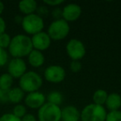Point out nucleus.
Listing matches in <instances>:
<instances>
[{"instance_id": "obj_9", "label": "nucleus", "mask_w": 121, "mask_h": 121, "mask_svg": "<svg viewBox=\"0 0 121 121\" xmlns=\"http://www.w3.org/2000/svg\"><path fill=\"white\" fill-rule=\"evenodd\" d=\"M26 72L27 64L22 58H13L8 64V73L13 79H20Z\"/></svg>"}, {"instance_id": "obj_2", "label": "nucleus", "mask_w": 121, "mask_h": 121, "mask_svg": "<svg viewBox=\"0 0 121 121\" xmlns=\"http://www.w3.org/2000/svg\"><path fill=\"white\" fill-rule=\"evenodd\" d=\"M19 87L26 93L38 91L43 85V79L40 74L33 71H28L19 79Z\"/></svg>"}, {"instance_id": "obj_30", "label": "nucleus", "mask_w": 121, "mask_h": 121, "mask_svg": "<svg viewBox=\"0 0 121 121\" xmlns=\"http://www.w3.org/2000/svg\"><path fill=\"white\" fill-rule=\"evenodd\" d=\"M37 14L40 15L41 17H42V15H45L48 13V10H47V6H40V7L37 9Z\"/></svg>"}, {"instance_id": "obj_21", "label": "nucleus", "mask_w": 121, "mask_h": 121, "mask_svg": "<svg viewBox=\"0 0 121 121\" xmlns=\"http://www.w3.org/2000/svg\"><path fill=\"white\" fill-rule=\"evenodd\" d=\"M13 114L16 116V117L19 118V119H22L26 114H27V108L24 104H17L13 109Z\"/></svg>"}, {"instance_id": "obj_20", "label": "nucleus", "mask_w": 121, "mask_h": 121, "mask_svg": "<svg viewBox=\"0 0 121 121\" xmlns=\"http://www.w3.org/2000/svg\"><path fill=\"white\" fill-rule=\"evenodd\" d=\"M47 102L51 104H56V105L60 106L63 101V95L62 94L58 91H52L48 93L47 96Z\"/></svg>"}, {"instance_id": "obj_23", "label": "nucleus", "mask_w": 121, "mask_h": 121, "mask_svg": "<svg viewBox=\"0 0 121 121\" xmlns=\"http://www.w3.org/2000/svg\"><path fill=\"white\" fill-rule=\"evenodd\" d=\"M105 121H121V110L108 112Z\"/></svg>"}, {"instance_id": "obj_24", "label": "nucleus", "mask_w": 121, "mask_h": 121, "mask_svg": "<svg viewBox=\"0 0 121 121\" xmlns=\"http://www.w3.org/2000/svg\"><path fill=\"white\" fill-rule=\"evenodd\" d=\"M9 60V53L5 49L0 48V67L4 66Z\"/></svg>"}, {"instance_id": "obj_8", "label": "nucleus", "mask_w": 121, "mask_h": 121, "mask_svg": "<svg viewBox=\"0 0 121 121\" xmlns=\"http://www.w3.org/2000/svg\"><path fill=\"white\" fill-rule=\"evenodd\" d=\"M66 76V70L60 65H50L46 68L43 73L44 79L52 84L62 82Z\"/></svg>"}, {"instance_id": "obj_33", "label": "nucleus", "mask_w": 121, "mask_h": 121, "mask_svg": "<svg viewBox=\"0 0 121 121\" xmlns=\"http://www.w3.org/2000/svg\"><path fill=\"white\" fill-rule=\"evenodd\" d=\"M4 91H3L2 90L0 89V99L3 98V95H4Z\"/></svg>"}, {"instance_id": "obj_32", "label": "nucleus", "mask_w": 121, "mask_h": 121, "mask_svg": "<svg viewBox=\"0 0 121 121\" xmlns=\"http://www.w3.org/2000/svg\"><path fill=\"white\" fill-rule=\"evenodd\" d=\"M4 9H5V7H4V4L2 2V1H0V16H1V14L4 13Z\"/></svg>"}, {"instance_id": "obj_12", "label": "nucleus", "mask_w": 121, "mask_h": 121, "mask_svg": "<svg viewBox=\"0 0 121 121\" xmlns=\"http://www.w3.org/2000/svg\"><path fill=\"white\" fill-rule=\"evenodd\" d=\"M31 40H32L33 49L42 52L47 50L52 44V39L49 37L47 32H44V31L32 36Z\"/></svg>"}, {"instance_id": "obj_29", "label": "nucleus", "mask_w": 121, "mask_h": 121, "mask_svg": "<svg viewBox=\"0 0 121 121\" xmlns=\"http://www.w3.org/2000/svg\"><path fill=\"white\" fill-rule=\"evenodd\" d=\"M22 121H37V118L32 114H26L21 119Z\"/></svg>"}, {"instance_id": "obj_27", "label": "nucleus", "mask_w": 121, "mask_h": 121, "mask_svg": "<svg viewBox=\"0 0 121 121\" xmlns=\"http://www.w3.org/2000/svg\"><path fill=\"white\" fill-rule=\"evenodd\" d=\"M43 4L47 7L57 8L60 4H64V0H45V1H43Z\"/></svg>"}, {"instance_id": "obj_7", "label": "nucleus", "mask_w": 121, "mask_h": 121, "mask_svg": "<svg viewBox=\"0 0 121 121\" xmlns=\"http://www.w3.org/2000/svg\"><path fill=\"white\" fill-rule=\"evenodd\" d=\"M66 52L71 60H80L86 56V48L85 44L77 38H71L66 45Z\"/></svg>"}, {"instance_id": "obj_11", "label": "nucleus", "mask_w": 121, "mask_h": 121, "mask_svg": "<svg viewBox=\"0 0 121 121\" xmlns=\"http://www.w3.org/2000/svg\"><path fill=\"white\" fill-rule=\"evenodd\" d=\"M47 102V97L41 91L28 93L24 98V103L27 107L32 109H39Z\"/></svg>"}, {"instance_id": "obj_13", "label": "nucleus", "mask_w": 121, "mask_h": 121, "mask_svg": "<svg viewBox=\"0 0 121 121\" xmlns=\"http://www.w3.org/2000/svg\"><path fill=\"white\" fill-rule=\"evenodd\" d=\"M81 111L75 105L70 104L61 109V121H79Z\"/></svg>"}, {"instance_id": "obj_3", "label": "nucleus", "mask_w": 121, "mask_h": 121, "mask_svg": "<svg viewBox=\"0 0 121 121\" xmlns=\"http://www.w3.org/2000/svg\"><path fill=\"white\" fill-rule=\"evenodd\" d=\"M107 113L104 106L91 103L86 104L81 111L80 121H105Z\"/></svg>"}, {"instance_id": "obj_10", "label": "nucleus", "mask_w": 121, "mask_h": 121, "mask_svg": "<svg viewBox=\"0 0 121 121\" xmlns=\"http://www.w3.org/2000/svg\"><path fill=\"white\" fill-rule=\"evenodd\" d=\"M61 10H62V19H64L68 23L76 22L80 18L82 13L81 7L75 3L66 4Z\"/></svg>"}, {"instance_id": "obj_25", "label": "nucleus", "mask_w": 121, "mask_h": 121, "mask_svg": "<svg viewBox=\"0 0 121 121\" xmlns=\"http://www.w3.org/2000/svg\"><path fill=\"white\" fill-rule=\"evenodd\" d=\"M82 69V64L80 60H71L70 63V70L73 73H77Z\"/></svg>"}, {"instance_id": "obj_1", "label": "nucleus", "mask_w": 121, "mask_h": 121, "mask_svg": "<svg viewBox=\"0 0 121 121\" xmlns=\"http://www.w3.org/2000/svg\"><path fill=\"white\" fill-rule=\"evenodd\" d=\"M33 50L32 40L26 34H17L12 38L9 47V52L13 58H23L27 56Z\"/></svg>"}, {"instance_id": "obj_19", "label": "nucleus", "mask_w": 121, "mask_h": 121, "mask_svg": "<svg viewBox=\"0 0 121 121\" xmlns=\"http://www.w3.org/2000/svg\"><path fill=\"white\" fill-rule=\"evenodd\" d=\"M13 84V78L9 73H4L0 76V89L4 92H7L12 89Z\"/></svg>"}, {"instance_id": "obj_5", "label": "nucleus", "mask_w": 121, "mask_h": 121, "mask_svg": "<svg viewBox=\"0 0 121 121\" xmlns=\"http://www.w3.org/2000/svg\"><path fill=\"white\" fill-rule=\"evenodd\" d=\"M70 25L64 19L60 18L53 20L47 28V34L51 37L52 41H61L65 39L70 32Z\"/></svg>"}, {"instance_id": "obj_34", "label": "nucleus", "mask_w": 121, "mask_h": 121, "mask_svg": "<svg viewBox=\"0 0 121 121\" xmlns=\"http://www.w3.org/2000/svg\"><path fill=\"white\" fill-rule=\"evenodd\" d=\"M79 121H80V120H79Z\"/></svg>"}, {"instance_id": "obj_17", "label": "nucleus", "mask_w": 121, "mask_h": 121, "mask_svg": "<svg viewBox=\"0 0 121 121\" xmlns=\"http://www.w3.org/2000/svg\"><path fill=\"white\" fill-rule=\"evenodd\" d=\"M25 98V92L20 87H13L8 91V100L17 104Z\"/></svg>"}, {"instance_id": "obj_14", "label": "nucleus", "mask_w": 121, "mask_h": 121, "mask_svg": "<svg viewBox=\"0 0 121 121\" xmlns=\"http://www.w3.org/2000/svg\"><path fill=\"white\" fill-rule=\"evenodd\" d=\"M45 56L43 52L37 50H33L27 56V60L31 66L34 68H39L42 66L45 63Z\"/></svg>"}, {"instance_id": "obj_6", "label": "nucleus", "mask_w": 121, "mask_h": 121, "mask_svg": "<svg viewBox=\"0 0 121 121\" xmlns=\"http://www.w3.org/2000/svg\"><path fill=\"white\" fill-rule=\"evenodd\" d=\"M38 121H61L60 106L46 102L37 111Z\"/></svg>"}, {"instance_id": "obj_22", "label": "nucleus", "mask_w": 121, "mask_h": 121, "mask_svg": "<svg viewBox=\"0 0 121 121\" xmlns=\"http://www.w3.org/2000/svg\"><path fill=\"white\" fill-rule=\"evenodd\" d=\"M11 40H12V37H10L9 34L6 33V32L1 34L0 35V48L5 49V50L9 48Z\"/></svg>"}, {"instance_id": "obj_31", "label": "nucleus", "mask_w": 121, "mask_h": 121, "mask_svg": "<svg viewBox=\"0 0 121 121\" xmlns=\"http://www.w3.org/2000/svg\"><path fill=\"white\" fill-rule=\"evenodd\" d=\"M6 22L1 16H0V35L4 33L6 31Z\"/></svg>"}, {"instance_id": "obj_28", "label": "nucleus", "mask_w": 121, "mask_h": 121, "mask_svg": "<svg viewBox=\"0 0 121 121\" xmlns=\"http://www.w3.org/2000/svg\"><path fill=\"white\" fill-rule=\"evenodd\" d=\"M52 16L54 18V20L62 18V10L59 7L54 8V9L52 11Z\"/></svg>"}, {"instance_id": "obj_15", "label": "nucleus", "mask_w": 121, "mask_h": 121, "mask_svg": "<svg viewBox=\"0 0 121 121\" xmlns=\"http://www.w3.org/2000/svg\"><path fill=\"white\" fill-rule=\"evenodd\" d=\"M104 107L109 111L119 110L121 108V95L119 93L112 92L108 95Z\"/></svg>"}, {"instance_id": "obj_4", "label": "nucleus", "mask_w": 121, "mask_h": 121, "mask_svg": "<svg viewBox=\"0 0 121 121\" xmlns=\"http://www.w3.org/2000/svg\"><path fill=\"white\" fill-rule=\"evenodd\" d=\"M21 25L27 36H33L43 31L45 22H44L43 17L37 13H33L24 16L22 19Z\"/></svg>"}, {"instance_id": "obj_16", "label": "nucleus", "mask_w": 121, "mask_h": 121, "mask_svg": "<svg viewBox=\"0 0 121 121\" xmlns=\"http://www.w3.org/2000/svg\"><path fill=\"white\" fill-rule=\"evenodd\" d=\"M38 5L35 0H22L18 3V9L25 16L36 13Z\"/></svg>"}, {"instance_id": "obj_26", "label": "nucleus", "mask_w": 121, "mask_h": 121, "mask_svg": "<svg viewBox=\"0 0 121 121\" xmlns=\"http://www.w3.org/2000/svg\"><path fill=\"white\" fill-rule=\"evenodd\" d=\"M0 121H22L21 119L16 117L12 113H6L0 117Z\"/></svg>"}, {"instance_id": "obj_18", "label": "nucleus", "mask_w": 121, "mask_h": 121, "mask_svg": "<svg viewBox=\"0 0 121 121\" xmlns=\"http://www.w3.org/2000/svg\"><path fill=\"white\" fill-rule=\"evenodd\" d=\"M108 95L109 93L105 91V90L103 89H98L93 93L92 95V103L98 105H102L104 106V104L106 102V99H107Z\"/></svg>"}]
</instances>
